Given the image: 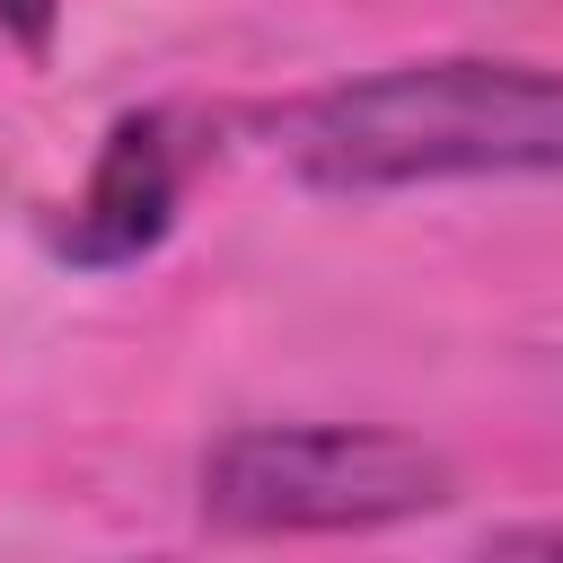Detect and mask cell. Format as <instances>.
I'll use <instances>...</instances> for the list:
<instances>
[{
	"label": "cell",
	"instance_id": "obj_1",
	"mask_svg": "<svg viewBox=\"0 0 563 563\" xmlns=\"http://www.w3.org/2000/svg\"><path fill=\"white\" fill-rule=\"evenodd\" d=\"M290 167L325 194H396L449 176H563V70L537 62H396L299 106Z\"/></svg>",
	"mask_w": 563,
	"mask_h": 563
},
{
	"label": "cell",
	"instance_id": "obj_2",
	"mask_svg": "<svg viewBox=\"0 0 563 563\" xmlns=\"http://www.w3.org/2000/svg\"><path fill=\"white\" fill-rule=\"evenodd\" d=\"M202 519L229 537H361L422 519L457 493L449 457L405 431L352 422H264L202 449Z\"/></svg>",
	"mask_w": 563,
	"mask_h": 563
},
{
	"label": "cell",
	"instance_id": "obj_3",
	"mask_svg": "<svg viewBox=\"0 0 563 563\" xmlns=\"http://www.w3.org/2000/svg\"><path fill=\"white\" fill-rule=\"evenodd\" d=\"M176 220V141H167V114H123L97 150V176L88 194L70 202V220L53 229V246L70 264H132L167 238Z\"/></svg>",
	"mask_w": 563,
	"mask_h": 563
},
{
	"label": "cell",
	"instance_id": "obj_4",
	"mask_svg": "<svg viewBox=\"0 0 563 563\" xmlns=\"http://www.w3.org/2000/svg\"><path fill=\"white\" fill-rule=\"evenodd\" d=\"M53 18H62V0H0V35H18L26 53L53 44Z\"/></svg>",
	"mask_w": 563,
	"mask_h": 563
}]
</instances>
